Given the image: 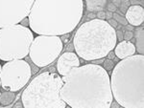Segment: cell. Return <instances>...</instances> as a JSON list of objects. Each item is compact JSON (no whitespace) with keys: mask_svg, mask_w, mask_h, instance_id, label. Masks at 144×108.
<instances>
[{"mask_svg":"<svg viewBox=\"0 0 144 108\" xmlns=\"http://www.w3.org/2000/svg\"><path fill=\"white\" fill-rule=\"evenodd\" d=\"M61 79L60 97L72 108H109L113 100L109 73L99 64L73 67Z\"/></svg>","mask_w":144,"mask_h":108,"instance_id":"obj_1","label":"cell"},{"mask_svg":"<svg viewBox=\"0 0 144 108\" xmlns=\"http://www.w3.org/2000/svg\"><path fill=\"white\" fill-rule=\"evenodd\" d=\"M84 0H35L29 27L37 34L61 35L71 33L82 20Z\"/></svg>","mask_w":144,"mask_h":108,"instance_id":"obj_2","label":"cell"},{"mask_svg":"<svg viewBox=\"0 0 144 108\" xmlns=\"http://www.w3.org/2000/svg\"><path fill=\"white\" fill-rule=\"evenodd\" d=\"M112 97L125 108L144 107V55L120 59L109 76Z\"/></svg>","mask_w":144,"mask_h":108,"instance_id":"obj_3","label":"cell"},{"mask_svg":"<svg viewBox=\"0 0 144 108\" xmlns=\"http://www.w3.org/2000/svg\"><path fill=\"white\" fill-rule=\"evenodd\" d=\"M117 43L115 29L107 20L90 19L77 29L73 37V47L79 58L85 61L105 58Z\"/></svg>","mask_w":144,"mask_h":108,"instance_id":"obj_4","label":"cell"},{"mask_svg":"<svg viewBox=\"0 0 144 108\" xmlns=\"http://www.w3.org/2000/svg\"><path fill=\"white\" fill-rule=\"evenodd\" d=\"M61 76L46 71L32 79L21 94L25 108H65L67 104L60 97Z\"/></svg>","mask_w":144,"mask_h":108,"instance_id":"obj_5","label":"cell"},{"mask_svg":"<svg viewBox=\"0 0 144 108\" xmlns=\"http://www.w3.org/2000/svg\"><path fill=\"white\" fill-rule=\"evenodd\" d=\"M33 39L32 30L19 23L0 28V60L6 62L28 56Z\"/></svg>","mask_w":144,"mask_h":108,"instance_id":"obj_6","label":"cell"},{"mask_svg":"<svg viewBox=\"0 0 144 108\" xmlns=\"http://www.w3.org/2000/svg\"><path fill=\"white\" fill-rule=\"evenodd\" d=\"M64 43L58 35L39 34L34 37L29 50V58L39 68L50 65L61 55Z\"/></svg>","mask_w":144,"mask_h":108,"instance_id":"obj_7","label":"cell"},{"mask_svg":"<svg viewBox=\"0 0 144 108\" xmlns=\"http://www.w3.org/2000/svg\"><path fill=\"white\" fill-rule=\"evenodd\" d=\"M30 64L24 59L6 61L1 66L0 81L4 90L18 92L29 82L32 76Z\"/></svg>","mask_w":144,"mask_h":108,"instance_id":"obj_8","label":"cell"},{"mask_svg":"<svg viewBox=\"0 0 144 108\" xmlns=\"http://www.w3.org/2000/svg\"><path fill=\"white\" fill-rule=\"evenodd\" d=\"M35 0H0V28L18 24L29 16Z\"/></svg>","mask_w":144,"mask_h":108,"instance_id":"obj_9","label":"cell"},{"mask_svg":"<svg viewBox=\"0 0 144 108\" xmlns=\"http://www.w3.org/2000/svg\"><path fill=\"white\" fill-rule=\"evenodd\" d=\"M81 61L77 54L74 52H65L58 58L57 61V71L60 76H64L69 73L73 67L80 66Z\"/></svg>","mask_w":144,"mask_h":108,"instance_id":"obj_10","label":"cell"},{"mask_svg":"<svg viewBox=\"0 0 144 108\" xmlns=\"http://www.w3.org/2000/svg\"><path fill=\"white\" fill-rule=\"evenodd\" d=\"M125 18L128 24L133 27H138L143 24L144 9L142 6L131 5L125 13Z\"/></svg>","mask_w":144,"mask_h":108,"instance_id":"obj_11","label":"cell"},{"mask_svg":"<svg viewBox=\"0 0 144 108\" xmlns=\"http://www.w3.org/2000/svg\"><path fill=\"white\" fill-rule=\"evenodd\" d=\"M113 51H114L115 56L119 59L132 56L136 53L135 44L132 41H128V40H122L119 43H116Z\"/></svg>","mask_w":144,"mask_h":108,"instance_id":"obj_12","label":"cell"},{"mask_svg":"<svg viewBox=\"0 0 144 108\" xmlns=\"http://www.w3.org/2000/svg\"><path fill=\"white\" fill-rule=\"evenodd\" d=\"M133 33V37L136 38V52L139 55H144V29L142 25L136 27Z\"/></svg>","mask_w":144,"mask_h":108,"instance_id":"obj_13","label":"cell"},{"mask_svg":"<svg viewBox=\"0 0 144 108\" xmlns=\"http://www.w3.org/2000/svg\"><path fill=\"white\" fill-rule=\"evenodd\" d=\"M108 0H85V7L89 13L103 11V9L106 8Z\"/></svg>","mask_w":144,"mask_h":108,"instance_id":"obj_14","label":"cell"},{"mask_svg":"<svg viewBox=\"0 0 144 108\" xmlns=\"http://www.w3.org/2000/svg\"><path fill=\"white\" fill-rule=\"evenodd\" d=\"M16 99V92H12V91H7L5 90L4 92L0 94V103L3 106L10 105L12 102Z\"/></svg>","mask_w":144,"mask_h":108,"instance_id":"obj_15","label":"cell"},{"mask_svg":"<svg viewBox=\"0 0 144 108\" xmlns=\"http://www.w3.org/2000/svg\"><path fill=\"white\" fill-rule=\"evenodd\" d=\"M103 68L106 70V71L109 73V72L112 71V69L114 68L115 66V62L112 59H109V58H106V59H104V61H103Z\"/></svg>","mask_w":144,"mask_h":108,"instance_id":"obj_16","label":"cell"},{"mask_svg":"<svg viewBox=\"0 0 144 108\" xmlns=\"http://www.w3.org/2000/svg\"><path fill=\"white\" fill-rule=\"evenodd\" d=\"M112 18L114 19V20H116V22H117L118 24H120V25H122V26H125V25L128 24V22H127V20H126L125 18V16H122L121 14H119V13H112Z\"/></svg>","mask_w":144,"mask_h":108,"instance_id":"obj_17","label":"cell"},{"mask_svg":"<svg viewBox=\"0 0 144 108\" xmlns=\"http://www.w3.org/2000/svg\"><path fill=\"white\" fill-rule=\"evenodd\" d=\"M131 6V2L130 0H121V3L119 5L120 11L122 13H125L127 12V10L129 9V7Z\"/></svg>","mask_w":144,"mask_h":108,"instance_id":"obj_18","label":"cell"},{"mask_svg":"<svg viewBox=\"0 0 144 108\" xmlns=\"http://www.w3.org/2000/svg\"><path fill=\"white\" fill-rule=\"evenodd\" d=\"M133 37V33L131 31H125L124 33V35H123V40H128V41H131Z\"/></svg>","mask_w":144,"mask_h":108,"instance_id":"obj_19","label":"cell"},{"mask_svg":"<svg viewBox=\"0 0 144 108\" xmlns=\"http://www.w3.org/2000/svg\"><path fill=\"white\" fill-rule=\"evenodd\" d=\"M106 8L108 9V12H111V13H115V12L117 11V8L113 5V3L112 2L108 3L107 5H106Z\"/></svg>","mask_w":144,"mask_h":108,"instance_id":"obj_20","label":"cell"},{"mask_svg":"<svg viewBox=\"0 0 144 108\" xmlns=\"http://www.w3.org/2000/svg\"><path fill=\"white\" fill-rule=\"evenodd\" d=\"M60 38L61 39V42L63 43H67L68 42V39L70 38V33L61 34V35H60Z\"/></svg>","mask_w":144,"mask_h":108,"instance_id":"obj_21","label":"cell"},{"mask_svg":"<svg viewBox=\"0 0 144 108\" xmlns=\"http://www.w3.org/2000/svg\"><path fill=\"white\" fill-rule=\"evenodd\" d=\"M96 17L101 20H106V12L104 11H99L96 13Z\"/></svg>","mask_w":144,"mask_h":108,"instance_id":"obj_22","label":"cell"},{"mask_svg":"<svg viewBox=\"0 0 144 108\" xmlns=\"http://www.w3.org/2000/svg\"><path fill=\"white\" fill-rule=\"evenodd\" d=\"M115 35H116V39L119 40V41H122L124 33H123V31H121V30H115Z\"/></svg>","mask_w":144,"mask_h":108,"instance_id":"obj_23","label":"cell"},{"mask_svg":"<svg viewBox=\"0 0 144 108\" xmlns=\"http://www.w3.org/2000/svg\"><path fill=\"white\" fill-rule=\"evenodd\" d=\"M107 21H108V23L109 24V26L112 27L113 29H116V27H117V25H118V23L116 22V20H114L113 18H112V19L107 20Z\"/></svg>","mask_w":144,"mask_h":108,"instance_id":"obj_24","label":"cell"},{"mask_svg":"<svg viewBox=\"0 0 144 108\" xmlns=\"http://www.w3.org/2000/svg\"><path fill=\"white\" fill-rule=\"evenodd\" d=\"M19 24H21L22 26L24 27H29V18H28V16L22 19L21 21L19 22Z\"/></svg>","mask_w":144,"mask_h":108,"instance_id":"obj_25","label":"cell"},{"mask_svg":"<svg viewBox=\"0 0 144 108\" xmlns=\"http://www.w3.org/2000/svg\"><path fill=\"white\" fill-rule=\"evenodd\" d=\"M109 107L111 108H120L121 105H120L116 100H112V102H111V104H109Z\"/></svg>","mask_w":144,"mask_h":108,"instance_id":"obj_26","label":"cell"},{"mask_svg":"<svg viewBox=\"0 0 144 108\" xmlns=\"http://www.w3.org/2000/svg\"><path fill=\"white\" fill-rule=\"evenodd\" d=\"M107 58H109V59H113V58H115V54H114V51L112 50V51H109V53H108L107 56H106Z\"/></svg>","mask_w":144,"mask_h":108,"instance_id":"obj_27","label":"cell"},{"mask_svg":"<svg viewBox=\"0 0 144 108\" xmlns=\"http://www.w3.org/2000/svg\"><path fill=\"white\" fill-rule=\"evenodd\" d=\"M105 58H99V59H94V60H91V63L93 64H99V65H101L103 63V61H104Z\"/></svg>","mask_w":144,"mask_h":108,"instance_id":"obj_28","label":"cell"},{"mask_svg":"<svg viewBox=\"0 0 144 108\" xmlns=\"http://www.w3.org/2000/svg\"><path fill=\"white\" fill-rule=\"evenodd\" d=\"M87 17L88 18V20H90V19H94V18H96V13H89Z\"/></svg>","mask_w":144,"mask_h":108,"instance_id":"obj_29","label":"cell"},{"mask_svg":"<svg viewBox=\"0 0 144 108\" xmlns=\"http://www.w3.org/2000/svg\"><path fill=\"white\" fill-rule=\"evenodd\" d=\"M125 28H126V31H131V32H133V29H135V27L132 26V25H130V24L125 25Z\"/></svg>","mask_w":144,"mask_h":108,"instance_id":"obj_30","label":"cell"},{"mask_svg":"<svg viewBox=\"0 0 144 108\" xmlns=\"http://www.w3.org/2000/svg\"><path fill=\"white\" fill-rule=\"evenodd\" d=\"M23 103H22V101H18V102H16V104H15V108H23Z\"/></svg>","mask_w":144,"mask_h":108,"instance_id":"obj_31","label":"cell"},{"mask_svg":"<svg viewBox=\"0 0 144 108\" xmlns=\"http://www.w3.org/2000/svg\"><path fill=\"white\" fill-rule=\"evenodd\" d=\"M112 3H113V5H114L116 8H118L120 3H121V0H112Z\"/></svg>","mask_w":144,"mask_h":108,"instance_id":"obj_32","label":"cell"},{"mask_svg":"<svg viewBox=\"0 0 144 108\" xmlns=\"http://www.w3.org/2000/svg\"><path fill=\"white\" fill-rule=\"evenodd\" d=\"M112 13L107 12V13H106V19L109 20V19H112Z\"/></svg>","mask_w":144,"mask_h":108,"instance_id":"obj_33","label":"cell"},{"mask_svg":"<svg viewBox=\"0 0 144 108\" xmlns=\"http://www.w3.org/2000/svg\"><path fill=\"white\" fill-rule=\"evenodd\" d=\"M0 70H1V64H0ZM0 87H1V81H0Z\"/></svg>","mask_w":144,"mask_h":108,"instance_id":"obj_34","label":"cell"},{"mask_svg":"<svg viewBox=\"0 0 144 108\" xmlns=\"http://www.w3.org/2000/svg\"><path fill=\"white\" fill-rule=\"evenodd\" d=\"M0 104H1V103H0Z\"/></svg>","mask_w":144,"mask_h":108,"instance_id":"obj_35","label":"cell"}]
</instances>
